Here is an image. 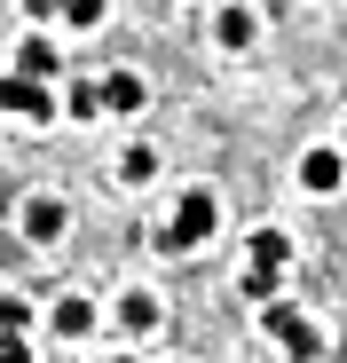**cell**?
Wrapping results in <instances>:
<instances>
[{"label": "cell", "instance_id": "6da1fadb", "mask_svg": "<svg viewBox=\"0 0 347 363\" xmlns=\"http://www.w3.org/2000/svg\"><path fill=\"white\" fill-rule=\"evenodd\" d=\"M213 229H221V198L213 190H182V198H174V221L158 229V245L166 253H198Z\"/></svg>", "mask_w": 347, "mask_h": 363}, {"label": "cell", "instance_id": "7a4b0ae2", "mask_svg": "<svg viewBox=\"0 0 347 363\" xmlns=\"http://www.w3.org/2000/svg\"><path fill=\"white\" fill-rule=\"evenodd\" d=\"M261 332H268L284 355H292V363H324V355H331V340H324L300 308H284V300H268V308H261Z\"/></svg>", "mask_w": 347, "mask_h": 363}, {"label": "cell", "instance_id": "3957f363", "mask_svg": "<svg viewBox=\"0 0 347 363\" xmlns=\"http://www.w3.org/2000/svg\"><path fill=\"white\" fill-rule=\"evenodd\" d=\"M0 111H16V118H47V111H55V87H47V79L8 72V79H0Z\"/></svg>", "mask_w": 347, "mask_h": 363}, {"label": "cell", "instance_id": "277c9868", "mask_svg": "<svg viewBox=\"0 0 347 363\" xmlns=\"http://www.w3.org/2000/svg\"><path fill=\"white\" fill-rule=\"evenodd\" d=\"M213 40H221L229 55H245V48L261 40V9H245V0H229V9L213 16Z\"/></svg>", "mask_w": 347, "mask_h": 363}, {"label": "cell", "instance_id": "5b68a950", "mask_svg": "<svg viewBox=\"0 0 347 363\" xmlns=\"http://www.w3.org/2000/svg\"><path fill=\"white\" fill-rule=\"evenodd\" d=\"M64 229H72V206L64 198H32L24 206V237H32V245H55Z\"/></svg>", "mask_w": 347, "mask_h": 363}, {"label": "cell", "instance_id": "8992f818", "mask_svg": "<svg viewBox=\"0 0 347 363\" xmlns=\"http://www.w3.org/2000/svg\"><path fill=\"white\" fill-rule=\"evenodd\" d=\"M103 111H119V118H135L142 103H150V87H142V72H103Z\"/></svg>", "mask_w": 347, "mask_h": 363}, {"label": "cell", "instance_id": "52a82bcc", "mask_svg": "<svg viewBox=\"0 0 347 363\" xmlns=\"http://www.w3.org/2000/svg\"><path fill=\"white\" fill-rule=\"evenodd\" d=\"M339 182H347V158H339V150H308V158H300V190H316V198H331Z\"/></svg>", "mask_w": 347, "mask_h": 363}, {"label": "cell", "instance_id": "ba28073f", "mask_svg": "<svg viewBox=\"0 0 347 363\" xmlns=\"http://www.w3.org/2000/svg\"><path fill=\"white\" fill-rule=\"evenodd\" d=\"M47 332H55V340H87V332H95V308H87L79 292L55 300V308H47Z\"/></svg>", "mask_w": 347, "mask_h": 363}, {"label": "cell", "instance_id": "9c48e42d", "mask_svg": "<svg viewBox=\"0 0 347 363\" xmlns=\"http://www.w3.org/2000/svg\"><path fill=\"white\" fill-rule=\"evenodd\" d=\"M245 253H253V269H276V277H284V261H292V237H284V229H253V245H245Z\"/></svg>", "mask_w": 347, "mask_h": 363}, {"label": "cell", "instance_id": "30bf717a", "mask_svg": "<svg viewBox=\"0 0 347 363\" xmlns=\"http://www.w3.org/2000/svg\"><path fill=\"white\" fill-rule=\"evenodd\" d=\"M16 72H24V79H47V87H55V72H64V64H55V48H47V40L32 32V40L16 48Z\"/></svg>", "mask_w": 347, "mask_h": 363}, {"label": "cell", "instance_id": "8fae6325", "mask_svg": "<svg viewBox=\"0 0 347 363\" xmlns=\"http://www.w3.org/2000/svg\"><path fill=\"white\" fill-rule=\"evenodd\" d=\"M55 16H64L72 32H95V24L110 16V0H64V9H55Z\"/></svg>", "mask_w": 347, "mask_h": 363}, {"label": "cell", "instance_id": "7c38bea8", "mask_svg": "<svg viewBox=\"0 0 347 363\" xmlns=\"http://www.w3.org/2000/svg\"><path fill=\"white\" fill-rule=\"evenodd\" d=\"M119 324H127V332H150V324H158V300H150V292H127V300H119Z\"/></svg>", "mask_w": 347, "mask_h": 363}, {"label": "cell", "instance_id": "4fadbf2b", "mask_svg": "<svg viewBox=\"0 0 347 363\" xmlns=\"http://www.w3.org/2000/svg\"><path fill=\"white\" fill-rule=\"evenodd\" d=\"M119 174H127V182H150V174H158V150H150V143H127Z\"/></svg>", "mask_w": 347, "mask_h": 363}, {"label": "cell", "instance_id": "5bb4252c", "mask_svg": "<svg viewBox=\"0 0 347 363\" xmlns=\"http://www.w3.org/2000/svg\"><path fill=\"white\" fill-rule=\"evenodd\" d=\"M237 284H245V300H261V308H268V300H276V284H284V277H276V269H245Z\"/></svg>", "mask_w": 347, "mask_h": 363}, {"label": "cell", "instance_id": "9a60e30c", "mask_svg": "<svg viewBox=\"0 0 347 363\" xmlns=\"http://www.w3.org/2000/svg\"><path fill=\"white\" fill-rule=\"evenodd\" d=\"M0 363H32V340L24 332H0Z\"/></svg>", "mask_w": 347, "mask_h": 363}, {"label": "cell", "instance_id": "2e32d148", "mask_svg": "<svg viewBox=\"0 0 347 363\" xmlns=\"http://www.w3.org/2000/svg\"><path fill=\"white\" fill-rule=\"evenodd\" d=\"M24 316H32L24 300H0V332H24Z\"/></svg>", "mask_w": 347, "mask_h": 363}, {"label": "cell", "instance_id": "e0dca14e", "mask_svg": "<svg viewBox=\"0 0 347 363\" xmlns=\"http://www.w3.org/2000/svg\"><path fill=\"white\" fill-rule=\"evenodd\" d=\"M55 9H64V0H24V16H55Z\"/></svg>", "mask_w": 347, "mask_h": 363}, {"label": "cell", "instance_id": "ac0fdd59", "mask_svg": "<svg viewBox=\"0 0 347 363\" xmlns=\"http://www.w3.org/2000/svg\"><path fill=\"white\" fill-rule=\"evenodd\" d=\"M110 363H135V355H110Z\"/></svg>", "mask_w": 347, "mask_h": 363}]
</instances>
